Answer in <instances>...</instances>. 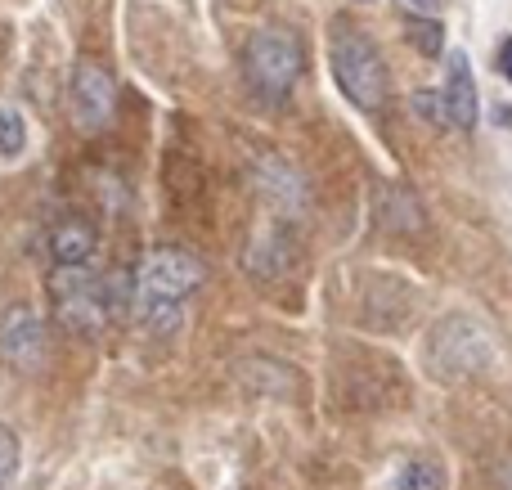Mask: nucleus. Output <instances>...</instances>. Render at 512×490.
Segmentation results:
<instances>
[{
  "instance_id": "3",
  "label": "nucleus",
  "mask_w": 512,
  "mask_h": 490,
  "mask_svg": "<svg viewBox=\"0 0 512 490\" xmlns=\"http://www.w3.org/2000/svg\"><path fill=\"white\" fill-rule=\"evenodd\" d=\"M50 302H54V320L77 338H95L113 315L108 302V284L99 270H90V261L81 266H54L50 275Z\"/></svg>"
},
{
  "instance_id": "21",
  "label": "nucleus",
  "mask_w": 512,
  "mask_h": 490,
  "mask_svg": "<svg viewBox=\"0 0 512 490\" xmlns=\"http://www.w3.org/2000/svg\"><path fill=\"white\" fill-rule=\"evenodd\" d=\"M504 490H512V468H504Z\"/></svg>"
},
{
  "instance_id": "12",
  "label": "nucleus",
  "mask_w": 512,
  "mask_h": 490,
  "mask_svg": "<svg viewBox=\"0 0 512 490\" xmlns=\"http://www.w3.org/2000/svg\"><path fill=\"white\" fill-rule=\"evenodd\" d=\"M382 230H405V234H418L427 225V212L418 207V198L409 189H387L382 194Z\"/></svg>"
},
{
  "instance_id": "9",
  "label": "nucleus",
  "mask_w": 512,
  "mask_h": 490,
  "mask_svg": "<svg viewBox=\"0 0 512 490\" xmlns=\"http://www.w3.org/2000/svg\"><path fill=\"white\" fill-rule=\"evenodd\" d=\"M292 261H297V248H292V239L283 230H256L248 252H243V266L256 279H288L297 270Z\"/></svg>"
},
{
  "instance_id": "13",
  "label": "nucleus",
  "mask_w": 512,
  "mask_h": 490,
  "mask_svg": "<svg viewBox=\"0 0 512 490\" xmlns=\"http://www.w3.org/2000/svg\"><path fill=\"white\" fill-rule=\"evenodd\" d=\"M396 490H445V473L436 459L414 455L396 468Z\"/></svg>"
},
{
  "instance_id": "20",
  "label": "nucleus",
  "mask_w": 512,
  "mask_h": 490,
  "mask_svg": "<svg viewBox=\"0 0 512 490\" xmlns=\"http://www.w3.org/2000/svg\"><path fill=\"white\" fill-rule=\"evenodd\" d=\"M495 117H499V126H512V108H495Z\"/></svg>"
},
{
  "instance_id": "4",
  "label": "nucleus",
  "mask_w": 512,
  "mask_h": 490,
  "mask_svg": "<svg viewBox=\"0 0 512 490\" xmlns=\"http://www.w3.org/2000/svg\"><path fill=\"white\" fill-rule=\"evenodd\" d=\"M490 360H495L490 333L481 329L472 315H445L432 329V338H427V365H432V374L445 378V383L481 374V369H490Z\"/></svg>"
},
{
  "instance_id": "19",
  "label": "nucleus",
  "mask_w": 512,
  "mask_h": 490,
  "mask_svg": "<svg viewBox=\"0 0 512 490\" xmlns=\"http://www.w3.org/2000/svg\"><path fill=\"white\" fill-rule=\"evenodd\" d=\"M396 5L414 9V14H432V9H436V0H396Z\"/></svg>"
},
{
  "instance_id": "1",
  "label": "nucleus",
  "mask_w": 512,
  "mask_h": 490,
  "mask_svg": "<svg viewBox=\"0 0 512 490\" xmlns=\"http://www.w3.org/2000/svg\"><path fill=\"white\" fill-rule=\"evenodd\" d=\"M207 284V261L189 248H153L135 270V311L153 333H171L185 315V302Z\"/></svg>"
},
{
  "instance_id": "8",
  "label": "nucleus",
  "mask_w": 512,
  "mask_h": 490,
  "mask_svg": "<svg viewBox=\"0 0 512 490\" xmlns=\"http://www.w3.org/2000/svg\"><path fill=\"white\" fill-rule=\"evenodd\" d=\"M445 108H450V126L472 131L477 126V77H472V59L463 50H445Z\"/></svg>"
},
{
  "instance_id": "16",
  "label": "nucleus",
  "mask_w": 512,
  "mask_h": 490,
  "mask_svg": "<svg viewBox=\"0 0 512 490\" xmlns=\"http://www.w3.org/2000/svg\"><path fill=\"white\" fill-rule=\"evenodd\" d=\"M14 473H18V432L0 423V490L9 486Z\"/></svg>"
},
{
  "instance_id": "11",
  "label": "nucleus",
  "mask_w": 512,
  "mask_h": 490,
  "mask_svg": "<svg viewBox=\"0 0 512 490\" xmlns=\"http://www.w3.org/2000/svg\"><path fill=\"white\" fill-rule=\"evenodd\" d=\"M99 248V234L90 230L86 221H63L59 230L50 234V257L54 266H81V261H90Z\"/></svg>"
},
{
  "instance_id": "6",
  "label": "nucleus",
  "mask_w": 512,
  "mask_h": 490,
  "mask_svg": "<svg viewBox=\"0 0 512 490\" xmlns=\"http://www.w3.org/2000/svg\"><path fill=\"white\" fill-rule=\"evenodd\" d=\"M117 113V77L95 59H81L72 68V122L81 131H104Z\"/></svg>"
},
{
  "instance_id": "15",
  "label": "nucleus",
  "mask_w": 512,
  "mask_h": 490,
  "mask_svg": "<svg viewBox=\"0 0 512 490\" xmlns=\"http://www.w3.org/2000/svg\"><path fill=\"white\" fill-rule=\"evenodd\" d=\"M27 149V117L23 108L0 104V158H23Z\"/></svg>"
},
{
  "instance_id": "10",
  "label": "nucleus",
  "mask_w": 512,
  "mask_h": 490,
  "mask_svg": "<svg viewBox=\"0 0 512 490\" xmlns=\"http://www.w3.org/2000/svg\"><path fill=\"white\" fill-rule=\"evenodd\" d=\"M256 185H261L265 194H270L274 203H283V207H301V203H306V185H301V176L279 158V153L256 158Z\"/></svg>"
},
{
  "instance_id": "7",
  "label": "nucleus",
  "mask_w": 512,
  "mask_h": 490,
  "mask_svg": "<svg viewBox=\"0 0 512 490\" xmlns=\"http://www.w3.org/2000/svg\"><path fill=\"white\" fill-rule=\"evenodd\" d=\"M0 360L18 374H36L50 360V324L27 306H14L0 320Z\"/></svg>"
},
{
  "instance_id": "18",
  "label": "nucleus",
  "mask_w": 512,
  "mask_h": 490,
  "mask_svg": "<svg viewBox=\"0 0 512 490\" xmlns=\"http://www.w3.org/2000/svg\"><path fill=\"white\" fill-rule=\"evenodd\" d=\"M499 72H504V77L512 81V36H508L504 45H499Z\"/></svg>"
},
{
  "instance_id": "5",
  "label": "nucleus",
  "mask_w": 512,
  "mask_h": 490,
  "mask_svg": "<svg viewBox=\"0 0 512 490\" xmlns=\"http://www.w3.org/2000/svg\"><path fill=\"white\" fill-rule=\"evenodd\" d=\"M243 68H248V81L265 99H288L292 86L301 81V72H306V54H301V41L292 32L261 27L248 41Z\"/></svg>"
},
{
  "instance_id": "2",
  "label": "nucleus",
  "mask_w": 512,
  "mask_h": 490,
  "mask_svg": "<svg viewBox=\"0 0 512 490\" xmlns=\"http://www.w3.org/2000/svg\"><path fill=\"white\" fill-rule=\"evenodd\" d=\"M333 77L342 86V95L351 99L355 108L364 113H378L387 108L391 99V72H387V59L378 54V45L369 41L364 32H351V27H337L333 32Z\"/></svg>"
},
{
  "instance_id": "17",
  "label": "nucleus",
  "mask_w": 512,
  "mask_h": 490,
  "mask_svg": "<svg viewBox=\"0 0 512 490\" xmlns=\"http://www.w3.org/2000/svg\"><path fill=\"white\" fill-rule=\"evenodd\" d=\"M414 104H418V113H423L432 126H450V108H445V95H432V90H423Z\"/></svg>"
},
{
  "instance_id": "14",
  "label": "nucleus",
  "mask_w": 512,
  "mask_h": 490,
  "mask_svg": "<svg viewBox=\"0 0 512 490\" xmlns=\"http://www.w3.org/2000/svg\"><path fill=\"white\" fill-rule=\"evenodd\" d=\"M405 36L409 45H414L418 54H427V59H436V54H445V23L432 14H409L405 18Z\"/></svg>"
}]
</instances>
